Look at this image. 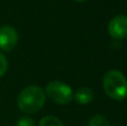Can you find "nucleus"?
<instances>
[{"label":"nucleus","mask_w":127,"mask_h":126,"mask_svg":"<svg viewBox=\"0 0 127 126\" xmlns=\"http://www.w3.org/2000/svg\"><path fill=\"white\" fill-rule=\"evenodd\" d=\"M18 107L21 112L27 114L37 113L44 107L46 103L45 91L39 86L31 85L22 89L18 96Z\"/></svg>","instance_id":"1"},{"label":"nucleus","mask_w":127,"mask_h":126,"mask_svg":"<svg viewBox=\"0 0 127 126\" xmlns=\"http://www.w3.org/2000/svg\"><path fill=\"white\" fill-rule=\"evenodd\" d=\"M103 86L106 94L113 99L123 100L127 97V79L117 69H112L105 74Z\"/></svg>","instance_id":"2"},{"label":"nucleus","mask_w":127,"mask_h":126,"mask_svg":"<svg viewBox=\"0 0 127 126\" xmlns=\"http://www.w3.org/2000/svg\"><path fill=\"white\" fill-rule=\"evenodd\" d=\"M45 94L54 103H57L60 105L69 104L74 98L71 87L65 83L59 82V80H53V82L48 83L46 89H45Z\"/></svg>","instance_id":"3"},{"label":"nucleus","mask_w":127,"mask_h":126,"mask_svg":"<svg viewBox=\"0 0 127 126\" xmlns=\"http://www.w3.org/2000/svg\"><path fill=\"white\" fill-rule=\"evenodd\" d=\"M18 42V33L15 28L4 25L0 27V49L3 51H11Z\"/></svg>","instance_id":"4"},{"label":"nucleus","mask_w":127,"mask_h":126,"mask_svg":"<svg viewBox=\"0 0 127 126\" xmlns=\"http://www.w3.org/2000/svg\"><path fill=\"white\" fill-rule=\"evenodd\" d=\"M108 32L115 40H121L127 37V16L118 15L108 24Z\"/></svg>","instance_id":"5"},{"label":"nucleus","mask_w":127,"mask_h":126,"mask_svg":"<svg viewBox=\"0 0 127 126\" xmlns=\"http://www.w3.org/2000/svg\"><path fill=\"white\" fill-rule=\"evenodd\" d=\"M74 98L76 99L77 103L81 105L89 104L94 98V93L89 87H81V88L77 89V92L75 93Z\"/></svg>","instance_id":"6"},{"label":"nucleus","mask_w":127,"mask_h":126,"mask_svg":"<svg viewBox=\"0 0 127 126\" xmlns=\"http://www.w3.org/2000/svg\"><path fill=\"white\" fill-rule=\"evenodd\" d=\"M88 126H110L108 120L100 114H96L89 120Z\"/></svg>","instance_id":"7"},{"label":"nucleus","mask_w":127,"mask_h":126,"mask_svg":"<svg viewBox=\"0 0 127 126\" xmlns=\"http://www.w3.org/2000/svg\"><path fill=\"white\" fill-rule=\"evenodd\" d=\"M38 126H64L62 121L58 120L55 116H46L41 118Z\"/></svg>","instance_id":"8"},{"label":"nucleus","mask_w":127,"mask_h":126,"mask_svg":"<svg viewBox=\"0 0 127 126\" xmlns=\"http://www.w3.org/2000/svg\"><path fill=\"white\" fill-rule=\"evenodd\" d=\"M7 69H8V60L3 54L0 53V77H2L7 73Z\"/></svg>","instance_id":"9"},{"label":"nucleus","mask_w":127,"mask_h":126,"mask_svg":"<svg viewBox=\"0 0 127 126\" xmlns=\"http://www.w3.org/2000/svg\"><path fill=\"white\" fill-rule=\"evenodd\" d=\"M16 126H36V125H35V121H33L31 117L24 116V117H21V118L18 120Z\"/></svg>","instance_id":"10"},{"label":"nucleus","mask_w":127,"mask_h":126,"mask_svg":"<svg viewBox=\"0 0 127 126\" xmlns=\"http://www.w3.org/2000/svg\"><path fill=\"white\" fill-rule=\"evenodd\" d=\"M74 1H77V2H84V1H86V0H74Z\"/></svg>","instance_id":"11"}]
</instances>
